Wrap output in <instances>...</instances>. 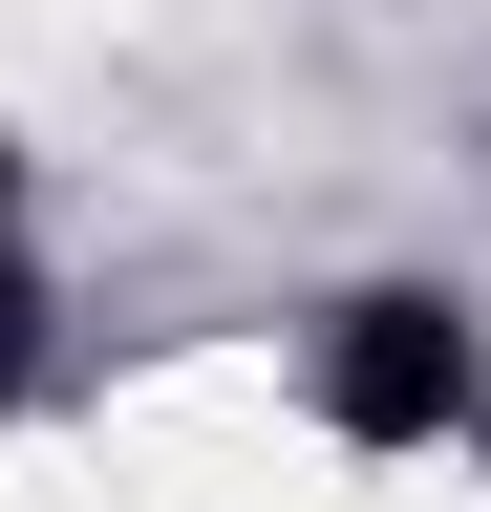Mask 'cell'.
<instances>
[{
  "label": "cell",
  "instance_id": "6da1fadb",
  "mask_svg": "<svg viewBox=\"0 0 491 512\" xmlns=\"http://www.w3.org/2000/svg\"><path fill=\"white\" fill-rule=\"evenodd\" d=\"M299 406H321V448L406 470V448L491 427V342H470V299H449V278H363V299L299 320Z\"/></svg>",
  "mask_w": 491,
  "mask_h": 512
},
{
  "label": "cell",
  "instance_id": "7a4b0ae2",
  "mask_svg": "<svg viewBox=\"0 0 491 512\" xmlns=\"http://www.w3.org/2000/svg\"><path fill=\"white\" fill-rule=\"evenodd\" d=\"M0 235H22V150H0Z\"/></svg>",
  "mask_w": 491,
  "mask_h": 512
}]
</instances>
